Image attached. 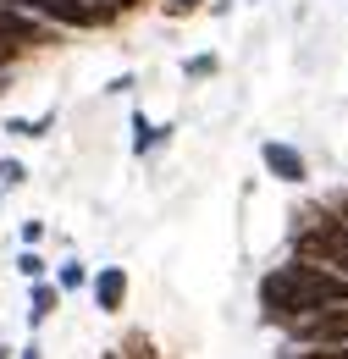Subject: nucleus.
Here are the masks:
<instances>
[{
    "mask_svg": "<svg viewBox=\"0 0 348 359\" xmlns=\"http://www.w3.org/2000/svg\"><path fill=\"white\" fill-rule=\"evenodd\" d=\"M260 304H265V320L288 326V320L321 310V304H348V276L332 266H315V260H288V266L260 276Z\"/></svg>",
    "mask_w": 348,
    "mask_h": 359,
    "instance_id": "f257e3e1",
    "label": "nucleus"
},
{
    "mask_svg": "<svg viewBox=\"0 0 348 359\" xmlns=\"http://www.w3.org/2000/svg\"><path fill=\"white\" fill-rule=\"evenodd\" d=\"M11 6H28L50 28H105L116 17L111 6H94V0H11Z\"/></svg>",
    "mask_w": 348,
    "mask_h": 359,
    "instance_id": "f03ea898",
    "label": "nucleus"
},
{
    "mask_svg": "<svg viewBox=\"0 0 348 359\" xmlns=\"http://www.w3.org/2000/svg\"><path fill=\"white\" fill-rule=\"evenodd\" d=\"M288 337L304 343V348H315V343H348V304H321V310L288 320Z\"/></svg>",
    "mask_w": 348,
    "mask_h": 359,
    "instance_id": "7ed1b4c3",
    "label": "nucleus"
},
{
    "mask_svg": "<svg viewBox=\"0 0 348 359\" xmlns=\"http://www.w3.org/2000/svg\"><path fill=\"white\" fill-rule=\"evenodd\" d=\"M260 161H265V172L276 182H304L309 177V161L293 149V144H282V138H265L260 144Z\"/></svg>",
    "mask_w": 348,
    "mask_h": 359,
    "instance_id": "20e7f679",
    "label": "nucleus"
},
{
    "mask_svg": "<svg viewBox=\"0 0 348 359\" xmlns=\"http://www.w3.org/2000/svg\"><path fill=\"white\" fill-rule=\"evenodd\" d=\"M94 304L105 315H116L122 304H128V271L122 266H105L100 276H94Z\"/></svg>",
    "mask_w": 348,
    "mask_h": 359,
    "instance_id": "39448f33",
    "label": "nucleus"
},
{
    "mask_svg": "<svg viewBox=\"0 0 348 359\" xmlns=\"http://www.w3.org/2000/svg\"><path fill=\"white\" fill-rule=\"evenodd\" d=\"M55 304H61V287H50V282H34V304H28V320H34V326H44Z\"/></svg>",
    "mask_w": 348,
    "mask_h": 359,
    "instance_id": "423d86ee",
    "label": "nucleus"
},
{
    "mask_svg": "<svg viewBox=\"0 0 348 359\" xmlns=\"http://www.w3.org/2000/svg\"><path fill=\"white\" fill-rule=\"evenodd\" d=\"M166 138V128H155V122H144V116H133V155H144V149H155Z\"/></svg>",
    "mask_w": 348,
    "mask_h": 359,
    "instance_id": "0eeeda50",
    "label": "nucleus"
},
{
    "mask_svg": "<svg viewBox=\"0 0 348 359\" xmlns=\"http://www.w3.org/2000/svg\"><path fill=\"white\" fill-rule=\"evenodd\" d=\"M216 72H221V55H210V50H205V55H194V61L182 67V78H188V83H199V78H216Z\"/></svg>",
    "mask_w": 348,
    "mask_h": 359,
    "instance_id": "6e6552de",
    "label": "nucleus"
},
{
    "mask_svg": "<svg viewBox=\"0 0 348 359\" xmlns=\"http://www.w3.org/2000/svg\"><path fill=\"white\" fill-rule=\"evenodd\" d=\"M50 122H55V116H39V122L11 116V122H6V133H17V138H44V133H50Z\"/></svg>",
    "mask_w": 348,
    "mask_h": 359,
    "instance_id": "1a4fd4ad",
    "label": "nucleus"
},
{
    "mask_svg": "<svg viewBox=\"0 0 348 359\" xmlns=\"http://www.w3.org/2000/svg\"><path fill=\"white\" fill-rule=\"evenodd\" d=\"M17 182H28V166L6 155V161H0V188H17Z\"/></svg>",
    "mask_w": 348,
    "mask_h": 359,
    "instance_id": "9d476101",
    "label": "nucleus"
},
{
    "mask_svg": "<svg viewBox=\"0 0 348 359\" xmlns=\"http://www.w3.org/2000/svg\"><path fill=\"white\" fill-rule=\"evenodd\" d=\"M88 282V271L78 266V260H67V266H61V282H55V287H83Z\"/></svg>",
    "mask_w": 348,
    "mask_h": 359,
    "instance_id": "9b49d317",
    "label": "nucleus"
},
{
    "mask_svg": "<svg viewBox=\"0 0 348 359\" xmlns=\"http://www.w3.org/2000/svg\"><path fill=\"white\" fill-rule=\"evenodd\" d=\"M17 271H22L28 282H39V276H44V260L34 255V249H28V255H17Z\"/></svg>",
    "mask_w": 348,
    "mask_h": 359,
    "instance_id": "f8f14e48",
    "label": "nucleus"
},
{
    "mask_svg": "<svg viewBox=\"0 0 348 359\" xmlns=\"http://www.w3.org/2000/svg\"><path fill=\"white\" fill-rule=\"evenodd\" d=\"M199 6H205V0H161L166 17H188V11H199Z\"/></svg>",
    "mask_w": 348,
    "mask_h": 359,
    "instance_id": "ddd939ff",
    "label": "nucleus"
},
{
    "mask_svg": "<svg viewBox=\"0 0 348 359\" xmlns=\"http://www.w3.org/2000/svg\"><path fill=\"white\" fill-rule=\"evenodd\" d=\"M22 359H39V343H28V348H22Z\"/></svg>",
    "mask_w": 348,
    "mask_h": 359,
    "instance_id": "4468645a",
    "label": "nucleus"
},
{
    "mask_svg": "<svg viewBox=\"0 0 348 359\" xmlns=\"http://www.w3.org/2000/svg\"><path fill=\"white\" fill-rule=\"evenodd\" d=\"M337 216H343V222H348V194H343V199H337Z\"/></svg>",
    "mask_w": 348,
    "mask_h": 359,
    "instance_id": "2eb2a0df",
    "label": "nucleus"
},
{
    "mask_svg": "<svg viewBox=\"0 0 348 359\" xmlns=\"http://www.w3.org/2000/svg\"><path fill=\"white\" fill-rule=\"evenodd\" d=\"M0 359H11V348H6V343H0Z\"/></svg>",
    "mask_w": 348,
    "mask_h": 359,
    "instance_id": "dca6fc26",
    "label": "nucleus"
}]
</instances>
